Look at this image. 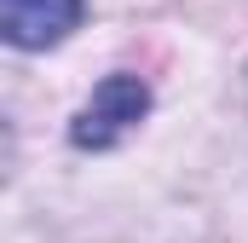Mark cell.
Returning <instances> with one entry per match:
<instances>
[{
  "mask_svg": "<svg viewBox=\"0 0 248 243\" xmlns=\"http://www.w3.org/2000/svg\"><path fill=\"white\" fill-rule=\"evenodd\" d=\"M144 116H150V87H144L139 75L116 69V75H104V81L93 87V99L75 110L69 145H75V151H110V145H122Z\"/></svg>",
  "mask_w": 248,
  "mask_h": 243,
  "instance_id": "obj_1",
  "label": "cell"
},
{
  "mask_svg": "<svg viewBox=\"0 0 248 243\" xmlns=\"http://www.w3.org/2000/svg\"><path fill=\"white\" fill-rule=\"evenodd\" d=\"M87 17V0H0V35L17 52H46L69 41Z\"/></svg>",
  "mask_w": 248,
  "mask_h": 243,
  "instance_id": "obj_2",
  "label": "cell"
}]
</instances>
